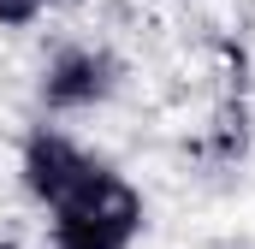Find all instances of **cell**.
I'll return each mask as SVG.
<instances>
[{
    "label": "cell",
    "mask_w": 255,
    "mask_h": 249,
    "mask_svg": "<svg viewBox=\"0 0 255 249\" xmlns=\"http://www.w3.org/2000/svg\"><path fill=\"white\" fill-rule=\"evenodd\" d=\"M48 214H54V249H130L142 232V202L113 166H101L77 196H65Z\"/></svg>",
    "instance_id": "obj_1"
},
{
    "label": "cell",
    "mask_w": 255,
    "mask_h": 249,
    "mask_svg": "<svg viewBox=\"0 0 255 249\" xmlns=\"http://www.w3.org/2000/svg\"><path fill=\"white\" fill-rule=\"evenodd\" d=\"M101 166H107V160H95L89 148H77L60 130H36V136L24 142V184H30V196H36L42 208H60L65 196H77Z\"/></svg>",
    "instance_id": "obj_2"
},
{
    "label": "cell",
    "mask_w": 255,
    "mask_h": 249,
    "mask_svg": "<svg viewBox=\"0 0 255 249\" xmlns=\"http://www.w3.org/2000/svg\"><path fill=\"white\" fill-rule=\"evenodd\" d=\"M113 83H119L113 54H101V48H65V54H54V65L42 71V101H48L54 113H83V107L107 101Z\"/></svg>",
    "instance_id": "obj_3"
},
{
    "label": "cell",
    "mask_w": 255,
    "mask_h": 249,
    "mask_svg": "<svg viewBox=\"0 0 255 249\" xmlns=\"http://www.w3.org/2000/svg\"><path fill=\"white\" fill-rule=\"evenodd\" d=\"M0 249H12V244H0Z\"/></svg>",
    "instance_id": "obj_4"
}]
</instances>
